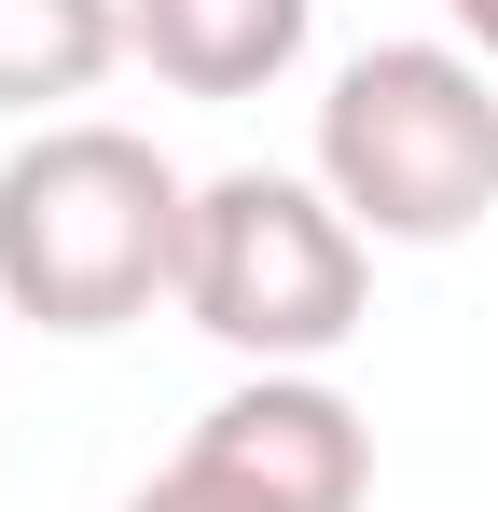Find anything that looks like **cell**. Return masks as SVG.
Returning a JSON list of instances; mask_svg holds the SVG:
<instances>
[{
	"mask_svg": "<svg viewBox=\"0 0 498 512\" xmlns=\"http://www.w3.org/2000/svg\"><path fill=\"white\" fill-rule=\"evenodd\" d=\"M180 236H194V180L139 125H42L28 153H0V319L28 333L97 346L180 305Z\"/></svg>",
	"mask_w": 498,
	"mask_h": 512,
	"instance_id": "1",
	"label": "cell"
},
{
	"mask_svg": "<svg viewBox=\"0 0 498 512\" xmlns=\"http://www.w3.org/2000/svg\"><path fill=\"white\" fill-rule=\"evenodd\" d=\"M374 305V236L319 194V167H222L194 180L180 319L249 374H319Z\"/></svg>",
	"mask_w": 498,
	"mask_h": 512,
	"instance_id": "3",
	"label": "cell"
},
{
	"mask_svg": "<svg viewBox=\"0 0 498 512\" xmlns=\"http://www.w3.org/2000/svg\"><path fill=\"white\" fill-rule=\"evenodd\" d=\"M125 512H277V499H249L222 457H194V443H180V457H166V471H153V485H139Z\"/></svg>",
	"mask_w": 498,
	"mask_h": 512,
	"instance_id": "7",
	"label": "cell"
},
{
	"mask_svg": "<svg viewBox=\"0 0 498 512\" xmlns=\"http://www.w3.org/2000/svg\"><path fill=\"white\" fill-rule=\"evenodd\" d=\"M180 443L222 457L249 499H277V512H360L374 499V416L332 374H236Z\"/></svg>",
	"mask_w": 498,
	"mask_h": 512,
	"instance_id": "4",
	"label": "cell"
},
{
	"mask_svg": "<svg viewBox=\"0 0 498 512\" xmlns=\"http://www.w3.org/2000/svg\"><path fill=\"white\" fill-rule=\"evenodd\" d=\"M319 0H125V56L180 97H263L305 70Z\"/></svg>",
	"mask_w": 498,
	"mask_h": 512,
	"instance_id": "5",
	"label": "cell"
},
{
	"mask_svg": "<svg viewBox=\"0 0 498 512\" xmlns=\"http://www.w3.org/2000/svg\"><path fill=\"white\" fill-rule=\"evenodd\" d=\"M125 56V0H0V111L97 97Z\"/></svg>",
	"mask_w": 498,
	"mask_h": 512,
	"instance_id": "6",
	"label": "cell"
},
{
	"mask_svg": "<svg viewBox=\"0 0 498 512\" xmlns=\"http://www.w3.org/2000/svg\"><path fill=\"white\" fill-rule=\"evenodd\" d=\"M443 14H457V42H471V56L498 70V0H443Z\"/></svg>",
	"mask_w": 498,
	"mask_h": 512,
	"instance_id": "8",
	"label": "cell"
},
{
	"mask_svg": "<svg viewBox=\"0 0 498 512\" xmlns=\"http://www.w3.org/2000/svg\"><path fill=\"white\" fill-rule=\"evenodd\" d=\"M305 167L374 250H457L498 208V70L471 42H360Z\"/></svg>",
	"mask_w": 498,
	"mask_h": 512,
	"instance_id": "2",
	"label": "cell"
}]
</instances>
